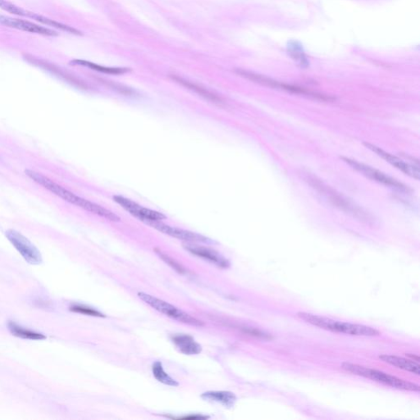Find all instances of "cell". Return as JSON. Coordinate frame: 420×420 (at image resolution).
Wrapping results in <instances>:
<instances>
[{"label":"cell","mask_w":420,"mask_h":420,"mask_svg":"<svg viewBox=\"0 0 420 420\" xmlns=\"http://www.w3.org/2000/svg\"><path fill=\"white\" fill-rule=\"evenodd\" d=\"M0 25L5 26L8 28L25 31V32L44 35V36L55 37V36L58 35V33L56 30L50 29V28H45V27L38 25L36 23H31L29 21L11 18L8 16L0 15Z\"/></svg>","instance_id":"obj_11"},{"label":"cell","mask_w":420,"mask_h":420,"mask_svg":"<svg viewBox=\"0 0 420 420\" xmlns=\"http://www.w3.org/2000/svg\"><path fill=\"white\" fill-rule=\"evenodd\" d=\"M25 174L30 179L34 181L35 183H37L38 185L44 187L45 189L47 190L55 196H57V197H59L65 201L68 202L70 204L80 207L81 209L96 214L98 216L105 218L110 221H120V218L117 216V214H115L114 213H112L109 209H105L104 207L100 206L99 204L78 196L77 195L72 193L64 187H62V186H60L52 180L50 179L49 177H45V175H43L42 173L35 172L34 170L27 169L25 170Z\"/></svg>","instance_id":"obj_1"},{"label":"cell","mask_w":420,"mask_h":420,"mask_svg":"<svg viewBox=\"0 0 420 420\" xmlns=\"http://www.w3.org/2000/svg\"><path fill=\"white\" fill-rule=\"evenodd\" d=\"M171 77L173 81L177 82L180 85L187 88L188 90H192L193 92L196 93L197 95L204 98L205 100H209L210 102L214 103L215 105H220V106L224 105V102L223 99L218 96L216 94L211 92L210 90H207L206 88L203 87L196 83L190 82L188 80L184 79V78L176 76V75H172Z\"/></svg>","instance_id":"obj_14"},{"label":"cell","mask_w":420,"mask_h":420,"mask_svg":"<svg viewBox=\"0 0 420 420\" xmlns=\"http://www.w3.org/2000/svg\"><path fill=\"white\" fill-rule=\"evenodd\" d=\"M173 419H177V420H208L209 419V416H207V415H187V416H182V417H178V418H173Z\"/></svg>","instance_id":"obj_25"},{"label":"cell","mask_w":420,"mask_h":420,"mask_svg":"<svg viewBox=\"0 0 420 420\" xmlns=\"http://www.w3.org/2000/svg\"><path fill=\"white\" fill-rule=\"evenodd\" d=\"M406 356H409V357H410V358L412 359L413 361H417V362H420V358H419L418 356H411L410 354H408V355H406Z\"/></svg>","instance_id":"obj_26"},{"label":"cell","mask_w":420,"mask_h":420,"mask_svg":"<svg viewBox=\"0 0 420 420\" xmlns=\"http://www.w3.org/2000/svg\"><path fill=\"white\" fill-rule=\"evenodd\" d=\"M137 295L138 297L142 301H144L146 305L159 313H163L164 315L168 316L172 319L186 324H189V325L196 326V327H202L204 325V323L202 321L192 317L188 313H185L184 311L177 308L176 306H172L171 304L168 303L166 301L144 292H139Z\"/></svg>","instance_id":"obj_5"},{"label":"cell","mask_w":420,"mask_h":420,"mask_svg":"<svg viewBox=\"0 0 420 420\" xmlns=\"http://www.w3.org/2000/svg\"><path fill=\"white\" fill-rule=\"evenodd\" d=\"M8 328L9 332L13 336H15L17 337H20V338L35 340V341H41V340H45L46 338V336L41 333H35V332L26 329V328L18 325L17 323H13L12 321L8 322Z\"/></svg>","instance_id":"obj_20"},{"label":"cell","mask_w":420,"mask_h":420,"mask_svg":"<svg viewBox=\"0 0 420 420\" xmlns=\"http://www.w3.org/2000/svg\"><path fill=\"white\" fill-rule=\"evenodd\" d=\"M286 52L301 68H308L309 61L304 50L303 45L297 40H290L286 44Z\"/></svg>","instance_id":"obj_18"},{"label":"cell","mask_w":420,"mask_h":420,"mask_svg":"<svg viewBox=\"0 0 420 420\" xmlns=\"http://www.w3.org/2000/svg\"><path fill=\"white\" fill-rule=\"evenodd\" d=\"M341 368L348 373L361 376L363 378H368L371 380L375 381L377 383L395 388L398 390L416 392H419L420 391V386L415 383L403 380L400 378H396L395 376L390 375L388 373H383L382 371L377 370V369L367 368L364 366L348 363V362H344L341 364Z\"/></svg>","instance_id":"obj_4"},{"label":"cell","mask_w":420,"mask_h":420,"mask_svg":"<svg viewBox=\"0 0 420 420\" xmlns=\"http://www.w3.org/2000/svg\"><path fill=\"white\" fill-rule=\"evenodd\" d=\"M379 359L390 365L414 373L415 375H420V362L391 355H381Z\"/></svg>","instance_id":"obj_16"},{"label":"cell","mask_w":420,"mask_h":420,"mask_svg":"<svg viewBox=\"0 0 420 420\" xmlns=\"http://www.w3.org/2000/svg\"><path fill=\"white\" fill-rule=\"evenodd\" d=\"M145 224L156 229L157 231H160L162 233L190 243L215 244V241L208 237L192 231L167 225L162 221H149L147 222Z\"/></svg>","instance_id":"obj_9"},{"label":"cell","mask_w":420,"mask_h":420,"mask_svg":"<svg viewBox=\"0 0 420 420\" xmlns=\"http://www.w3.org/2000/svg\"><path fill=\"white\" fill-rule=\"evenodd\" d=\"M0 8L6 13L19 16V17H23V18H30L32 20L36 21L38 23H42L44 25L52 27L53 28H56V29L71 33L73 35H83L82 31H80V30H77V29H75L70 26L65 25V24H62V23L57 22V21L53 20L51 18H47L45 16L33 13V12H30L29 10H26L24 8H21L14 3H11L8 0H0Z\"/></svg>","instance_id":"obj_6"},{"label":"cell","mask_w":420,"mask_h":420,"mask_svg":"<svg viewBox=\"0 0 420 420\" xmlns=\"http://www.w3.org/2000/svg\"><path fill=\"white\" fill-rule=\"evenodd\" d=\"M69 64L72 65V66H81V67H88L90 69L102 72V73H106V74L121 75L127 73V72L131 71L130 68H127V67H105V66H101V65L97 64V63H94V62H89V61L83 59L72 60V61H70Z\"/></svg>","instance_id":"obj_19"},{"label":"cell","mask_w":420,"mask_h":420,"mask_svg":"<svg viewBox=\"0 0 420 420\" xmlns=\"http://www.w3.org/2000/svg\"><path fill=\"white\" fill-rule=\"evenodd\" d=\"M296 316L300 319L310 325L318 327L324 330L333 333H342L346 335L356 336H378L380 332L369 326L356 324V323H345L341 321L334 320L332 318L323 316L316 315L307 312H298Z\"/></svg>","instance_id":"obj_3"},{"label":"cell","mask_w":420,"mask_h":420,"mask_svg":"<svg viewBox=\"0 0 420 420\" xmlns=\"http://www.w3.org/2000/svg\"><path fill=\"white\" fill-rule=\"evenodd\" d=\"M154 251H155V253L158 254V256H159L163 261L165 262L167 264H168L171 268L174 269L175 271H177V273H179V274H187V270H186L184 267L182 266V264H180L178 262L176 261L174 259L171 258L169 255H168V254H165V253L163 252L161 250H159V249H154Z\"/></svg>","instance_id":"obj_22"},{"label":"cell","mask_w":420,"mask_h":420,"mask_svg":"<svg viewBox=\"0 0 420 420\" xmlns=\"http://www.w3.org/2000/svg\"><path fill=\"white\" fill-rule=\"evenodd\" d=\"M5 236L28 264L38 265L42 263V256L39 250L23 234L9 229L6 231Z\"/></svg>","instance_id":"obj_8"},{"label":"cell","mask_w":420,"mask_h":420,"mask_svg":"<svg viewBox=\"0 0 420 420\" xmlns=\"http://www.w3.org/2000/svg\"><path fill=\"white\" fill-rule=\"evenodd\" d=\"M341 159L345 163L348 164L349 166H351L353 169L356 170L357 172L363 174L364 176H365L369 179L373 180L378 183L384 185L386 187L396 190L398 192H408L410 191L409 188L405 185L402 184L401 182H398L397 180L389 177L388 175L373 168L372 167L368 166L366 164H362V163H360V162L354 160V159L346 158V157H342Z\"/></svg>","instance_id":"obj_7"},{"label":"cell","mask_w":420,"mask_h":420,"mask_svg":"<svg viewBox=\"0 0 420 420\" xmlns=\"http://www.w3.org/2000/svg\"><path fill=\"white\" fill-rule=\"evenodd\" d=\"M113 200L132 214V216L139 219L140 221L143 222L144 224L149 221H162L166 219L164 214L144 208L136 202L121 196H114Z\"/></svg>","instance_id":"obj_10"},{"label":"cell","mask_w":420,"mask_h":420,"mask_svg":"<svg viewBox=\"0 0 420 420\" xmlns=\"http://www.w3.org/2000/svg\"><path fill=\"white\" fill-rule=\"evenodd\" d=\"M172 341L181 353L187 356L198 355L202 351L201 346L196 341L192 336L177 334L172 336Z\"/></svg>","instance_id":"obj_15"},{"label":"cell","mask_w":420,"mask_h":420,"mask_svg":"<svg viewBox=\"0 0 420 420\" xmlns=\"http://www.w3.org/2000/svg\"><path fill=\"white\" fill-rule=\"evenodd\" d=\"M304 177L313 189L318 192L320 196H322L327 201L333 204V206L341 209L346 214L365 224H373L374 223V219L371 214H369V213L366 212L364 209H361L356 204H353L348 199H346V197L339 194L338 192H336L335 190H333V188L328 187V185L321 182L320 180H318L317 177L308 175V173H306Z\"/></svg>","instance_id":"obj_2"},{"label":"cell","mask_w":420,"mask_h":420,"mask_svg":"<svg viewBox=\"0 0 420 420\" xmlns=\"http://www.w3.org/2000/svg\"><path fill=\"white\" fill-rule=\"evenodd\" d=\"M105 84H107L110 87L112 88V89H114V90H117V91H119L120 93L124 94V95H134V93L136 94L134 90H132V89L123 86V85H117V84L113 83V82H106L105 81Z\"/></svg>","instance_id":"obj_24"},{"label":"cell","mask_w":420,"mask_h":420,"mask_svg":"<svg viewBox=\"0 0 420 420\" xmlns=\"http://www.w3.org/2000/svg\"><path fill=\"white\" fill-rule=\"evenodd\" d=\"M152 372L154 374V378L159 381V383L165 384V385L171 386V387H178L179 383L170 377L168 373L164 371V367L160 361H156L153 364L152 366Z\"/></svg>","instance_id":"obj_21"},{"label":"cell","mask_w":420,"mask_h":420,"mask_svg":"<svg viewBox=\"0 0 420 420\" xmlns=\"http://www.w3.org/2000/svg\"><path fill=\"white\" fill-rule=\"evenodd\" d=\"M200 397L206 401L219 403L226 408L233 407L236 402V395L226 391H209L203 393Z\"/></svg>","instance_id":"obj_17"},{"label":"cell","mask_w":420,"mask_h":420,"mask_svg":"<svg viewBox=\"0 0 420 420\" xmlns=\"http://www.w3.org/2000/svg\"><path fill=\"white\" fill-rule=\"evenodd\" d=\"M364 144L368 149H370L371 151H373V153L378 154V156L384 159L386 162H388V164H390L391 165L395 167L397 169L404 172L405 174L408 175V176H410V177H413L415 179H420V172L419 166H415V165L407 164V163L403 161L402 159H399L398 157L394 156L392 154H389L388 152L383 150V149H381V148L377 146V145H374V144L367 143V142H364Z\"/></svg>","instance_id":"obj_12"},{"label":"cell","mask_w":420,"mask_h":420,"mask_svg":"<svg viewBox=\"0 0 420 420\" xmlns=\"http://www.w3.org/2000/svg\"><path fill=\"white\" fill-rule=\"evenodd\" d=\"M70 310L74 313H82L85 315L92 316V317H99V318H105L106 316L100 311L95 308H90L88 306H82V305H73L70 307Z\"/></svg>","instance_id":"obj_23"},{"label":"cell","mask_w":420,"mask_h":420,"mask_svg":"<svg viewBox=\"0 0 420 420\" xmlns=\"http://www.w3.org/2000/svg\"><path fill=\"white\" fill-rule=\"evenodd\" d=\"M183 247L186 249V251L190 252L191 254L205 259L207 261L215 264L219 268L228 269L230 267V262L224 255H222L221 254H219V252H217L212 249L207 248L204 246H198L196 244H185Z\"/></svg>","instance_id":"obj_13"}]
</instances>
